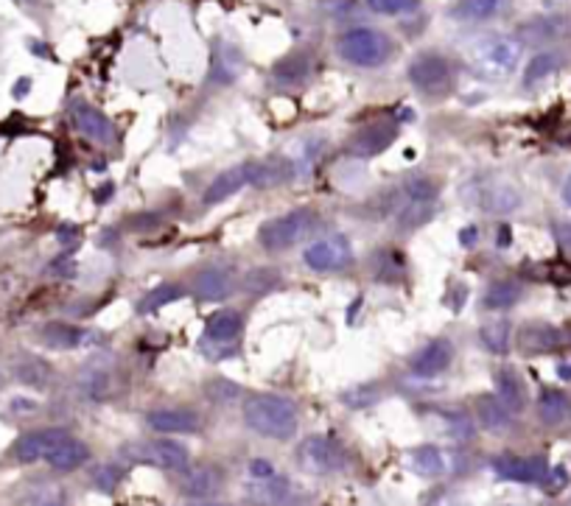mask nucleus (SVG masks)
Here are the masks:
<instances>
[{"label":"nucleus","mask_w":571,"mask_h":506,"mask_svg":"<svg viewBox=\"0 0 571 506\" xmlns=\"http://www.w3.org/2000/svg\"><path fill=\"white\" fill-rule=\"evenodd\" d=\"M244 422L258 437L286 442L297 434L300 417L294 403L280 395H252L244 403Z\"/></svg>","instance_id":"f257e3e1"},{"label":"nucleus","mask_w":571,"mask_h":506,"mask_svg":"<svg viewBox=\"0 0 571 506\" xmlns=\"http://www.w3.org/2000/svg\"><path fill=\"white\" fill-rule=\"evenodd\" d=\"M521 56H524V43L505 34L482 36L468 51L471 67L479 76H484V79H507L510 73L518 70Z\"/></svg>","instance_id":"f03ea898"},{"label":"nucleus","mask_w":571,"mask_h":506,"mask_svg":"<svg viewBox=\"0 0 571 506\" xmlns=\"http://www.w3.org/2000/svg\"><path fill=\"white\" fill-rule=\"evenodd\" d=\"M336 51L348 65L356 67H378L384 65L393 54V40L378 28L370 25H356L348 28L345 34L336 40Z\"/></svg>","instance_id":"7ed1b4c3"},{"label":"nucleus","mask_w":571,"mask_h":506,"mask_svg":"<svg viewBox=\"0 0 571 506\" xmlns=\"http://www.w3.org/2000/svg\"><path fill=\"white\" fill-rule=\"evenodd\" d=\"M317 224V216L311 207H294L272 221H266L260 229H258V244L266 249V252H283V249H291L294 244H300L302 238L309 236Z\"/></svg>","instance_id":"20e7f679"},{"label":"nucleus","mask_w":571,"mask_h":506,"mask_svg":"<svg viewBox=\"0 0 571 506\" xmlns=\"http://www.w3.org/2000/svg\"><path fill=\"white\" fill-rule=\"evenodd\" d=\"M409 82L426 98H443L454 87V67L437 51H423L409 62Z\"/></svg>","instance_id":"39448f33"},{"label":"nucleus","mask_w":571,"mask_h":506,"mask_svg":"<svg viewBox=\"0 0 571 506\" xmlns=\"http://www.w3.org/2000/svg\"><path fill=\"white\" fill-rule=\"evenodd\" d=\"M463 197L476 205L479 210L484 213H493V216H507V213H515L524 202L521 190L513 185V182H505V179H487V182H471L468 190H463Z\"/></svg>","instance_id":"423d86ee"},{"label":"nucleus","mask_w":571,"mask_h":506,"mask_svg":"<svg viewBox=\"0 0 571 506\" xmlns=\"http://www.w3.org/2000/svg\"><path fill=\"white\" fill-rule=\"evenodd\" d=\"M297 461H300V467L306 473L331 476V473L345 471L348 456H345V450H342L328 437H309L306 442L300 445V450H297Z\"/></svg>","instance_id":"0eeeda50"},{"label":"nucleus","mask_w":571,"mask_h":506,"mask_svg":"<svg viewBox=\"0 0 571 506\" xmlns=\"http://www.w3.org/2000/svg\"><path fill=\"white\" fill-rule=\"evenodd\" d=\"M127 456H132L135 461L143 464H155L163 467V471H185L190 453L182 442L171 440V437H160V440H148L140 445H132V450H127Z\"/></svg>","instance_id":"6e6552de"},{"label":"nucleus","mask_w":571,"mask_h":506,"mask_svg":"<svg viewBox=\"0 0 571 506\" xmlns=\"http://www.w3.org/2000/svg\"><path fill=\"white\" fill-rule=\"evenodd\" d=\"M351 241L342 232H331V236L309 244V249L302 252V260L314 271H339L351 263Z\"/></svg>","instance_id":"1a4fd4ad"},{"label":"nucleus","mask_w":571,"mask_h":506,"mask_svg":"<svg viewBox=\"0 0 571 506\" xmlns=\"http://www.w3.org/2000/svg\"><path fill=\"white\" fill-rule=\"evenodd\" d=\"M493 471L499 479L507 481H521V484H544L549 464L541 456H515V453H502L493 459Z\"/></svg>","instance_id":"9d476101"},{"label":"nucleus","mask_w":571,"mask_h":506,"mask_svg":"<svg viewBox=\"0 0 571 506\" xmlns=\"http://www.w3.org/2000/svg\"><path fill=\"white\" fill-rule=\"evenodd\" d=\"M70 118H73V124H76V129H79L87 140H93V143H101V146H107V143H116L118 140V132H116V126H112V121L107 118V115L101 112V109H96V106H90V104H73V109H70Z\"/></svg>","instance_id":"9b49d317"},{"label":"nucleus","mask_w":571,"mask_h":506,"mask_svg":"<svg viewBox=\"0 0 571 506\" xmlns=\"http://www.w3.org/2000/svg\"><path fill=\"white\" fill-rule=\"evenodd\" d=\"M70 434L65 428H40V431H31L25 437L17 440L15 445V459L28 464V461H36V459H48Z\"/></svg>","instance_id":"f8f14e48"},{"label":"nucleus","mask_w":571,"mask_h":506,"mask_svg":"<svg viewBox=\"0 0 571 506\" xmlns=\"http://www.w3.org/2000/svg\"><path fill=\"white\" fill-rule=\"evenodd\" d=\"M250 185H252V163H241V166H236V168H227L224 174H219V177L208 185L202 202H205V207L221 205V202H227L230 197H236L239 190H244V187H250Z\"/></svg>","instance_id":"ddd939ff"},{"label":"nucleus","mask_w":571,"mask_h":506,"mask_svg":"<svg viewBox=\"0 0 571 506\" xmlns=\"http://www.w3.org/2000/svg\"><path fill=\"white\" fill-rule=\"evenodd\" d=\"M148 428L158 434H197L199 431V414L190 409H155L146 417Z\"/></svg>","instance_id":"4468645a"},{"label":"nucleus","mask_w":571,"mask_h":506,"mask_svg":"<svg viewBox=\"0 0 571 506\" xmlns=\"http://www.w3.org/2000/svg\"><path fill=\"white\" fill-rule=\"evenodd\" d=\"M451 359H454V344L448 339H434L412 359V372L417 378H437L451 367Z\"/></svg>","instance_id":"2eb2a0df"},{"label":"nucleus","mask_w":571,"mask_h":506,"mask_svg":"<svg viewBox=\"0 0 571 506\" xmlns=\"http://www.w3.org/2000/svg\"><path fill=\"white\" fill-rule=\"evenodd\" d=\"M236 288V280L227 268H219V266H210L205 271H199L197 280H194V294L199 299H208V302H216V299H227Z\"/></svg>","instance_id":"dca6fc26"},{"label":"nucleus","mask_w":571,"mask_h":506,"mask_svg":"<svg viewBox=\"0 0 571 506\" xmlns=\"http://www.w3.org/2000/svg\"><path fill=\"white\" fill-rule=\"evenodd\" d=\"M250 498L255 506H291L294 501V487L289 479L283 476H270V479H260L250 487Z\"/></svg>","instance_id":"f3484780"},{"label":"nucleus","mask_w":571,"mask_h":506,"mask_svg":"<svg viewBox=\"0 0 571 506\" xmlns=\"http://www.w3.org/2000/svg\"><path fill=\"white\" fill-rule=\"evenodd\" d=\"M393 140H395V126H390V124H372V126H364L353 137L351 148H353V154H359V157H375V154L384 151Z\"/></svg>","instance_id":"a211bd4d"},{"label":"nucleus","mask_w":571,"mask_h":506,"mask_svg":"<svg viewBox=\"0 0 571 506\" xmlns=\"http://www.w3.org/2000/svg\"><path fill=\"white\" fill-rule=\"evenodd\" d=\"M241 325H244V317L239 310H219L208 319V330H205V341H213V344H233L241 333Z\"/></svg>","instance_id":"6ab92c4d"},{"label":"nucleus","mask_w":571,"mask_h":506,"mask_svg":"<svg viewBox=\"0 0 571 506\" xmlns=\"http://www.w3.org/2000/svg\"><path fill=\"white\" fill-rule=\"evenodd\" d=\"M476 417H479V425L484 428V431H490V434H505L510 428V422H513V414L507 411V406L499 398H493V395L479 398Z\"/></svg>","instance_id":"aec40b11"},{"label":"nucleus","mask_w":571,"mask_h":506,"mask_svg":"<svg viewBox=\"0 0 571 506\" xmlns=\"http://www.w3.org/2000/svg\"><path fill=\"white\" fill-rule=\"evenodd\" d=\"M294 177V163L275 157V160H263L252 163V185L255 187H278Z\"/></svg>","instance_id":"412c9836"},{"label":"nucleus","mask_w":571,"mask_h":506,"mask_svg":"<svg viewBox=\"0 0 571 506\" xmlns=\"http://www.w3.org/2000/svg\"><path fill=\"white\" fill-rule=\"evenodd\" d=\"M538 417L544 425H563L571 417V400L560 389H544L538 398Z\"/></svg>","instance_id":"4be33fe9"},{"label":"nucleus","mask_w":571,"mask_h":506,"mask_svg":"<svg viewBox=\"0 0 571 506\" xmlns=\"http://www.w3.org/2000/svg\"><path fill=\"white\" fill-rule=\"evenodd\" d=\"M179 487L188 498H208L221 487V473L216 467H197V471H188L182 476Z\"/></svg>","instance_id":"5701e85b"},{"label":"nucleus","mask_w":571,"mask_h":506,"mask_svg":"<svg viewBox=\"0 0 571 506\" xmlns=\"http://www.w3.org/2000/svg\"><path fill=\"white\" fill-rule=\"evenodd\" d=\"M87 456H90V448L85 442L67 437L46 461L54 467V471H59V473H70V471H76V467H82L87 461Z\"/></svg>","instance_id":"b1692460"},{"label":"nucleus","mask_w":571,"mask_h":506,"mask_svg":"<svg viewBox=\"0 0 571 506\" xmlns=\"http://www.w3.org/2000/svg\"><path fill=\"white\" fill-rule=\"evenodd\" d=\"M434 213H437V202H398L395 221L403 232H412V229L426 227L434 218Z\"/></svg>","instance_id":"393cba45"},{"label":"nucleus","mask_w":571,"mask_h":506,"mask_svg":"<svg viewBox=\"0 0 571 506\" xmlns=\"http://www.w3.org/2000/svg\"><path fill=\"white\" fill-rule=\"evenodd\" d=\"M505 9V0H456L454 17L460 23H487Z\"/></svg>","instance_id":"a878e982"},{"label":"nucleus","mask_w":571,"mask_h":506,"mask_svg":"<svg viewBox=\"0 0 571 506\" xmlns=\"http://www.w3.org/2000/svg\"><path fill=\"white\" fill-rule=\"evenodd\" d=\"M496 398L507 406L510 414H521V411H524L526 395H524V383L518 380L515 372L502 369V372L496 375Z\"/></svg>","instance_id":"bb28decb"},{"label":"nucleus","mask_w":571,"mask_h":506,"mask_svg":"<svg viewBox=\"0 0 571 506\" xmlns=\"http://www.w3.org/2000/svg\"><path fill=\"white\" fill-rule=\"evenodd\" d=\"M412 471L423 479H437L445 473V456L434 445H421L412 453Z\"/></svg>","instance_id":"cd10ccee"},{"label":"nucleus","mask_w":571,"mask_h":506,"mask_svg":"<svg viewBox=\"0 0 571 506\" xmlns=\"http://www.w3.org/2000/svg\"><path fill=\"white\" fill-rule=\"evenodd\" d=\"M43 341L54 349H73V347L87 341V330L65 325V322H54V325L43 328Z\"/></svg>","instance_id":"c85d7f7f"},{"label":"nucleus","mask_w":571,"mask_h":506,"mask_svg":"<svg viewBox=\"0 0 571 506\" xmlns=\"http://www.w3.org/2000/svg\"><path fill=\"white\" fill-rule=\"evenodd\" d=\"M510 339H513V330H510V322L507 319H493L487 325H482L479 330V341L484 349H490V353L496 356H505L510 349Z\"/></svg>","instance_id":"c756f323"},{"label":"nucleus","mask_w":571,"mask_h":506,"mask_svg":"<svg viewBox=\"0 0 571 506\" xmlns=\"http://www.w3.org/2000/svg\"><path fill=\"white\" fill-rule=\"evenodd\" d=\"M557 67H560V56L555 51H544L538 56H532V62L526 65V73H524V85L532 87V85L549 79L552 73H557Z\"/></svg>","instance_id":"7c9ffc66"},{"label":"nucleus","mask_w":571,"mask_h":506,"mask_svg":"<svg viewBox=\"0 0 571 506\" xmlns=\"http://www.w3.org/2000/svg\"><path fill=\"white\" fill-rule=\"evenodd\" d=\"M521 299V286L513 283V280H502V283H493L484 294V308L490 310H505L510 305H515Z\"/></svg>","instance_id":"2f4dec72"},{"label":"nucleus","mask_w":571,"mask_h":506,"mask_svg":"<svg viewBox=\"0 0 571 506\" xmlns=\"http://www.w3.org/2000/svg\"><path fill=\"white\" fill-rule=\"evenodd\" d=\"M241 67H244V59H241V54L233 48V46H221V51L216 54V67H213V79H219V82H233L236 76L241 73Z\"/></svg>","instance_id":"473e14b6"},{"label":"nucleus","mask_w":571,"mask_h":506,"mask_svg":"<svg viewBox=\"0 0 571 506\" xmlns=\"http://www.w3.org/2000/svg\"><path fill=\"white\" fill-rule=\"evenodd\" d=\"M521 341H524L526 349H535V353H541V349L557 347L560 336H557V330L549 328V325H526L524 333H521Z\"/></svg>","instance_id":"72a5a7b5"},{"label":"nucleus","mask_w":571,"mask_h":506,"mask_svg":"<svg viewBox=\"0 0 571 506\" xmlns=\"http://www.w3.org/2000/svg\"><path fill=\"white\" fill-rule=\"evenodd\" d=\"M82 395L85 398H90V400H104L107 395H109V389H112V378H109V372L107 369H101V367H93V369H87L85 375H82Z\"/></svg>","instance_id":"f704fd0d"},{"label":"nucleus","mask_w":571,"mask_h":506,"mask_svg":"<svg viewBox=\"0 0 571 506\" xmlns=\"http://www.w3.org/2000/svg\"><path fill=\"white\" fill-rule=\"evenodd\" d=\"M17 378L25 383V386H34V389H46L48 380H51V367L40 359H25L17 364Z\"/></svg>","instance_id":"c9c22d12"},{"label":"nucleus","mask_w":571,"mask_h":506,"mask_svg":"<svg viewBox=\"0 0 571 506\" xmlns=\"http://www.w3.org/2000/svg\"><path fill=\"white\" fill-rule=\"evenodd\" d=\"M309 76V62L302 56H289L275 67V79L280 85H300Z\"/></svg>","instance_id":"e433bc0d"},{"label":"nucleus","mask_w":571,"mask_h":506,"mask_svg":"<svg viewBox=\"0 0 571 506\" xmlns=\"http://www.w3.org/2000/svg\"><path fill=\"white\" fill-rule=\"evenodd\" d=\"M378 398H381V389H378L375 383H362V386L348 389V392L342 395V403H345L348 409H367V406H372Z\"/></svg>","instance_id":"4c0bfd02"},{"label":"nucleus","mask_w":571,"mask_h":506,"mask_svg":"<svg viewBox=\"0 0 571 506\" xmlns=\"http://www.w3.org/2000/svg\"><path fill=\"white\" fill-rule=\"evenodd\" d=\"M367 6H370L375 15L398 17V15H412V12L421 9V0H367Z\"/></svg>","instance_id":"58836bf2"},{"label":"nucleus","mask_w":571,"mask_h":506,"mask_svg":"<svg viewBox=\"0 0 571 506\" xmlns=\"http://www.w3.org/2000/svg\"><path fill=\"white\" fill-rule=\"evenodd\" d=\"M205 392H208V398H210L213 403H221V406L239 400V395H241V392H239V386H236L233 380H224V378L210 380V383L205 386Z\"/></svg>","instance_id":"ea45409f"},{"label":"nucleus","mask_w":571,"mask_h":506,"mask_svg":"<svg viewBox=\"0 0 571 506\" xmlns=\"http://www.w3.org/2000/svg\"><path fill=\"white\" fill-rule=\"evenodd\" d=\"M275 286H278V271H272V268H255L247 275V288L255 294H263Z\"/></svg>","instance_id":"a19ab883"},{"label":"nucleus","mask_w":571,"mask_h":506,"mask_svg":"<svg viewBox=\"0 0 571 506\" xmlns=\"http://www.w3.org/2000/svg\"><path fill=\"white\" fill-rule=\"evenodd\" d=\"M177 297H179V288H177V286H163V288H158V291L146 294V299L140 302V310H158L160 305H166V302H171V299H177Z\"/></svg>","instance_id":"79ce46f5"},{"label":"nucleus","mask_w":571,"mask_h":506,"mask_svg":"<svg viewBox=\"0 0 571 506\" xmlns=\"http://www.w3.org/2000/svg\"><path fill=\"white\" fill-rule=\"evenodd\" d=\"M118 481H121V471H118V467H101V471L96 473V484H98L104 492L116 490Z\"/></svg>","instance_id":"37998d69"},{"label":"nucleus","mask_w":571,"mask_h":506,"mask_svg":"<svg viewBox=\"0 0 571 506\" xmlns=\"http://www.w3.org/2000/svg\"><path fill=\"white\" fill-rule=\"evenodd\" d=\"M250 476H252L255 481H260V479H270V476H275V467H272V461L255 459V461L250 464Z\"/></svg>","instance_id":"c03bdc74"},{"label":"nucleus","mask_w":571,"mask_h":506,"mask_svg":"<svg viewBox=\"0 0 571 506\" xmlns=\"http://www.w3.org/2000/svg\"><path fill=\"white\" fill-rule=\"evenodd\" d=\"M555 238L560 244V249L566 252V258H571V224H555Z\"/></svg>","instance_id":"a18cd8bd"},{"label":"nucleus","mask_w":571,"mask_h":506,"mask_svg":"<svg viewBox=\"0 0 571 506\" xmlns=\"http://www.w3.org/2000/svg\"><path fill=\"white\" fill-rule=\"evenodd\" d=\"M566 481H568V476H566L563 467H549V473L544 479V487L546 490H560V487H566Z\"/></svg>","instance_id":"49530a36"},{"label":"nucleus","mask_w":571,"mask_h":506,"mask_svg":"<svg viewBox=\"0 0 571 506\" xmlns=\"http://www.w3.org/2000/svg\"><path fill=\"white\" fill-rule=\"evenodd\" d=\"M31 506H65V495L56 492V490H48V492H40V495H36Z\"/></svg>","instance_id":"de8ad7c7"},{"label":"nucleus","mask_w":571,"mask_h":506,"mask_svg":"<svg viewBox=\"0 0 571 506\" xmlns=\"http://www.w3.org/2000/svg\"><path fill=\"white\" fill-rule=\"evenodd\" d=\"M560 197H563V202H566V207L571 210V174L563 179V187H560Z\"/></svg>","instance_id":"09e8293b"},{"label":"nucleus","mask_w":571,"mask_h":506,"mask_svg":"<svg viewBox=\"0 0 571 506\" xmlns=\"http://www.w3.org/2000/svg\"><path fill=\"white\" fill-rule=\"evenodd\" d=\"M28 87H31V82H28V79H20V85H15V96L23 98V93H25Z\"/></svg>","instance_id":"8fccbe9b"},{"label":"nucleus","mask_w":571,"mask_h":506,"mask_svg":"<svg viewBox=\"0 0 571 506\" xmlns=\"http://www.w3.org/2000/svg\"><path fill=\"white\" fill-rule=\"evenodd\" d=\"M12 406H15V411H31V409H34L31 400H15Z\"/></svg>","instance_id":"3c124183"},{"label":"nucleus","mask_w":571,"mask_h":506,"mask_svg":"<svg viewBox=\"0 0 571 506\" xmlns=\"http://www.w3.org/2000/svg\"><path fill=\"white\" fill-rule=\"evenodd\" d=\"M460 241H463V244H474V241H476V232H474V227H468V232H463Z\"/></svg>","instance_id":"603ef678"},{"label":"nucleus","mask_w":571,"mask_h":506,"mask_svg":"<svg viewBox=\"0 0 571 506\" xmlns=\"http://www.w3.org/2000/svg\"><path fill=\"white\" fill-rule=\"evenodd\" d=\"M197 506H230V503H197Z\"/></svg>","instance_id":"864d4df0"},{"label":"nucleus","mask_w":571,"mask_h":506,"mask_svg":"<svg viewBox=\"0 0 571 506\" xmlns=\"http://www.w3.org/2000/svg\"><path fill=\"white\" fill-rule=\"evenodd\" d=\"M25 4H36V0H25Z\"/></svg>","instance_id":"5fc2aeb1"},{"label":"nucleus","mask_w":571,"mask_h":506,"mask_svg":"<svg viewBox=\"0 0 571 506\" xmlns=\"http://www.w3.org/2000/svg\"><path fill=\"white\" fill-rule=\"evenodd\" d=\"M445 506H456V503H445Z\"/></svg>","instance_id":"6e6d98bb"}]
</instances>
